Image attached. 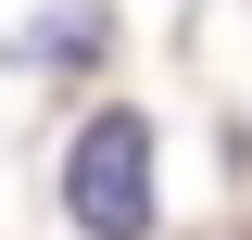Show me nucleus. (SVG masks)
<instances>
[{"mask_svg":"<svg viewBox=\"0 0 252 240\" xmlns=\"http://www.w3.org/2000/svg\"><path fill=\"white\" fill-rule=\"evenodd\" d=\"M63 202L89 240H139L152 228V126L139 114H89L76 152H63Z\"/></svg>","mask_w":252,"mask_h":240,"instance_id":"1","label":"nucleus"}]
</instances>
